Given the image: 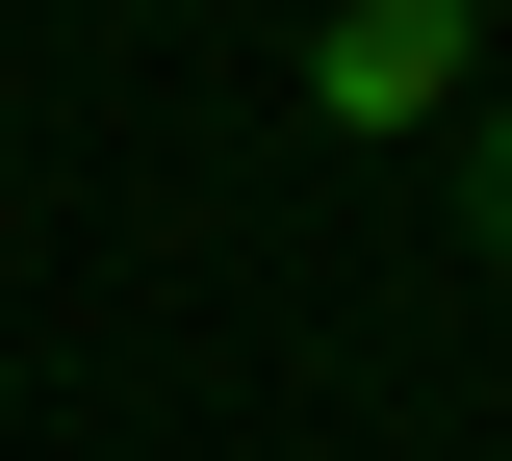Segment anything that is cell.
Here are the masks:
<instances>
[{
    "instance_id": "6da1fadb",
    "label": "cell",
    "mask_w": 512,
    "mask_h": 461,
    "mask_svg": "<svg viewBox=\"0 0 512 461\" xmlns=\"http://www.w3.org/2000/svg\"><path fill=\"white\" fill-rule=\"evenodd\" d=\"M487 103V0H333L308 26V129H461Z\"/></svg>"
},
{
    "instance_id": "7a4b0ae2",
    "label": "cell",
    "mask_w": 512,
    "mask_h": 461,
    "mask_svg": "<svg viewBox=\"0 0 512 461\" xmlns=\"http://www.w3.org/2000/svg\"><path fill=\"white\" fill-rule=\"evenodd\" d=\"M461 231H487V257H512V129H461Z\"/></svg>"
},
{
    "instance_id": "3957f363",
    "label": "cell",
    "mask_w": 512,
    "mask_h": 461,
    "mask_svg": "<svg viewBox=\"0 0 512 461\" xmlns=\"http://www.w3.org/2000/svg\"><path fill=\"white\" fill-rule=\"evenodd\" d=\"M487 410H512V333H487Z\"/></svg>"
}]
</instances>
